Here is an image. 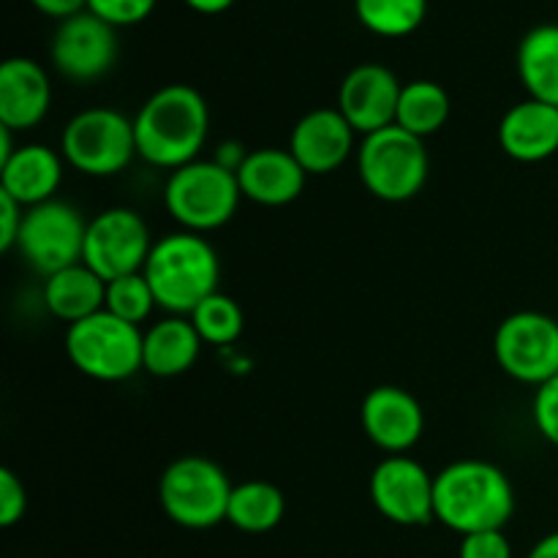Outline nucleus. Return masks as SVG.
Returning <instances> with one entry per match:
<instances>
[{
    "instance_id": "f257e3e1",
    "label": "nucleus",
    "mask_w": 558,
    "mask_h": 558,
    "mask_svg": "<svg viewBox=\"0 0 558 558\" xmlns=\"http://www.w3.org/2000/svg\"><path fill=\"white\" fill-rule=\"evenodd\" d=\"M210 134V109L191 85H163L147 98L134 118L136 153L158 169L196 161Z\"/></svg>"
},
{
    "instance_id": "f3484780",
    "label": "nucleus",
    "mask_w": 558,
    "mask_h": 558,
    "mask_svg": "<svg viewBox=\"0 0 558 558\" xmlns=\"http://www.w3.org/2000/svg\"><path fill=\"white\" fill-rule=\"evenodd\" d=\"M52 85L44 65L33 58H9L0 65V125L31 131L47 118Z\"/></svg>"
},
{
    "instance_id": "b1692460",
    "label": "nucleus",
    "mask_w": 558,
    "mask_h": 558,
    "mask_svg": "<svg viewBox=\"0 0 558 558\" xmlns=\"http://www.w3.org/2000/svg\"><path fill=\"white\" fill-rule=\"evenodd\" d=\"M287 515V499L278 485L267 480H245L234 485L227 521L245 534H267Z\"/></svg>"
},
{
    "instance_id": "c756f323",
    "label": "nucleus",
    "mask_w": 558,
    "mask_h": 558,
    "mask_svg": "<svg viewBox=\"0 0 558 558\" xmlns=\"http://www.w3.org/2000/svg\"><path fill=\"white\" fill-rule=\"evenodd\" d=\"M532 417L539 436L558 447V376L537 387L532 401Z\"/></svg>"
},
{
    "instance_id": "39448f33",
    "label": "nucleus",
    "mask_w": 558,
    "mask_h": 558,
    "mask_svg": "<svg viewBox=\"0 0 558 558\" xmlns=\"http://www.w3.org/2000/svg\"><path fill=\"white\" fill-rule=\"evenodd\" d=\"M425 140L390 125L363 136L357 147V174L371 196L390 205L414 199L428 180Z\"/></svg>"
},
{
    "instance_id": "cd10ccee",
    "label": "nucleus",
    "mask_w": 558,
    "mask_h": 558,
    "mask_svg": "<svg viewBox=\"0 0 558 558\" xmlns=\"http://www.w3.org/2000/svg\"><path fill=\"white\" fill-rule=\"evenodd\" d=\"M156 305V294H153L145 272H131V276L114 278V281L107 283L104 308L118 316V319L129 322V325L140 327L142 322L150 319Z\"/></svg>"
},
{
    "instance_id": "aec40b11",
    "label": "nucleus",
    "mask_w": 558,
    "mask_h": 558,
    "mask_svg": "<svg viewBox=\"0 0 558 558\" xmlns=\"http://www.w3.org/2000/svg\"><path fill=\"white\" fill-rule=\"evenodd\" d=\"M63 180V156L47 145H20L9 161L0 163V191L22 207L54 199Z\"/></svg>"
},
{
    "instance_id": "4be33fe9",
    "label": "nucleus",
    "mask_w": 558,
    "mask_h": 558,
    "mask_svg": "<svg viewBox=\"0 0 558 558\" xmlns=\"http://www.w3.org/2000/svg\"><path fill=\"white\" fill-rule=\"evenodd\" d=\"M104 300H107V281L96 276L85 262L44 278V305L54 319L65 325H76L104 311Z\"/></svg>"
},
{
    "instance_id": "2f4dec72",
    "label": "nucleus",
    "mask_w": 558,
    "mask_h": 558,
    "mask_svg": "<svg viewBox=\"0 0 558 558\" xmlns=\"http://www.w3.org/2000/svg\"><path fill=\"white\" fill-rule=\"evenodd\" d=\"M458 558H512V545L507 539L505 529L494 532H474L461 537Z\"/></svg>"
},
{
    "instance_id": "72a5a7b5",
    "label": "nucleus",
    "mask_w": 558,
    "mask_h": 558,
    "mask_svg": "<svg viewBox=\"0 0 558 558\" xmlns=\"http://www.w3.org/2000/svg\"><path fill=\"white\" fill-rule=\"evenodd\" d=\"M31 3L33 9L41 11L44 16H52V20L60 22L87 11V0H31Z\"/></svg>"
},
{
    "instance_id": "6e6552de",
    "label": "nucleus",
    "mask_w": 558,
    "mask_h": 558,
    "mask_svg": "<svg viewBox=\"0 0 558 558\" xmlns=\"http://www.w3.org/2000/svg\"><path fill=\"white\" fill-rule=\"evenodd\" d=\"M60 156L87 178L120 174L136 153L134 120L109 107H90L76 112L60 136Z\"/></svg>"
},
{
    "instance_id": "c85d7f7f",
    "label": "nucleus",
    "mask_w": 558,
    "mask_h": 558,
    "mask_svg": "<svg viewBox=\"0 0 558 558\" xmlns=\"http://www.w3.org/2000/svg\"><path fill=\"white\" fill-rule=\"evenodd\" d=\"M158 0H87V11L112 27L140 25L156 11Z\"/></svg>"
},
{
    "instance_id": "5701e85b",
    "label": "nucleus",
    "mask_w": 558,
    "mask_h": 558,
    "mask_svg": "<svg viewBox=\"0 0 558 558\" xmlns=\"http://www.w3.org/2000/svg\"><path fill=\"white\" fill-rule=\"evenodd\" d=\"M518 76L529 98L558 107V25L532 27L518 44Z\"/></svg>"
},
{
    "instance_id": "4468645a",
    "label": "nucleus",
    "mask_w": 558,
    "mask_h": 558,
    "mask_svg": "<svg viewBox=\"0 0 558 558\" xmlns=\"http://www.w3.org/2000/svg\"><path fill=\"white\" fill-rule=\"evenodd\" d=\"M401 82L387 65L360 63L343 76L338 87V112L360 136L396 125Z\"/></svg>"
},
{
    "instance_id": "473e14b6",
    "label": "nucleus",
    "mask_w": 558,
    "mask_h": 558,
    "mask_svg": "<svg viewBox=\"0 0 558 558\" xmlns=\"http://www.w3.org/2000/svg\"><path fill=\"white\" fill-rule=\"evenodd\" d=\"M22 218H25V207L0 191V251H3V254H9L11 248H16Z\"/></svg>"
},
{
    "instance_id": "393cba45",
    "label": "nucleus",
    "mask_w": 558,
    "mask_h": 558,
    "mask_svg": "<svg viewBox=\"0 0 558 558\" xmlns=\"http://www.w3.org/2000/svg\"><path fill=\"white\" fill-rule=\"evenodd\" d=\"M447 120H450V96L439 82L414 80L401 87L396 125L420 140H428L445 129Z\"/></svg>"
},
{
    "instance_id": "7c9ffc66",
    "label": "nucleus",
    "mask_w": 558,
    "mask_h": 558,
    "mask_svg": "<svg viewBox=\"0 0 558 558\" xmlns=\"http://www.w3.org/2000/svg\"><path fill=\"white\" fill-rule=\"evenodd\" d=\"M27 488L9 466L0 469V526L11 529L25 518Z\"/></svg>"
},
{
    "instance_id": "423d86ee",
    "label": "nucleus",
    "mask_w": 558,
    "mask_h": 558,
    "mask_svg": "<svg viewBox=\"0 0 558 558\" xmlns=\"http://www.w3.org/2000/svg\"><path fill=\"white\" fill-rule=\"evenodd\" d=\"M232 488L227 472L205 456L174 458L161 474L158 499L178 526L205 532L227 521Z\"/></svg>"
},
{
    "instance_id": "f8f14e48",
    "label": "nucleus",
    "mask_w": 558,
    "mask_h": 558,
    "mask_svg": "<svg viewBox=\"0 0 558 558\" xmlns=\"http://www.w3.org/2000/svg\"><path fill=\"white\" fill-rule=\"evenodd\" d=\"M436 477L409 456H387L371 472V501L376 512L398 526H428L434 515Z\"/></svg>"
},
{
    "instance_id": "20e7f679",
    "label": "nucleus",
    "mask_w": 558,
    "mask_h": 558,
    "mask_svg": "<svg viewBox=\"0 0 558 558\" xmlns=\"http://www.w3.org/2000/svg\"><path fill=\"white\" fill-rule=\"evenodd\" d=\"M243 191L238 174L218 161H196L174 169L163 185V207L185 232H216L238 213Z\"/></svg>"
},
{
    "instance_id": "6ab92c4d",
    "label": "nucleus",
    "mask_w": 558,
    "mask_h": 558,
    "mask_svg": "<svg viewBox=\"0 0 558 558\" xmlns=\"http://www.w3.org/2000/svg\"><path fill=\"white\" fill-rule=\"evenodd\" d=\"M499 145L521 163H537L558 153V107L526 98L505 112L499 123Z\"/></svg>"
},
{
    "instance_id": "ddd939ff",
    "label": "nucleus",
    "mask_w": 558,
    "mask_h": 558,
    "mask_svg": "<svg viewBox=\"0 0 558 558\" xmlns=\"http://www.w3.org/2000/svg\"><path fill=\"white\" fill-rule=\"evenodd\" d=\"M118 27L90 11L69 16L52 36V65L71 82H96L109 74L118 60Z\"/></svg>"
},
{
    "instance_id": "7ed1b4c3",
    "label": "nucleus",
    "mask_w": 558,
    "mask_h": 558,
    "mask_svg": "<svg viewBox=\"0 0 558 558\" xmlns=\"http://www.w3.org/2000/svg\"><path fill=\"white\" fill-rule=\"evenodd\" d=\"M142 272L156 294L158 308L172 316H191L202 300L218 292L221 262L202 234L183 229L153 243Z\"/></svg>"
},
{
    "instance_id": "a878e982",
    "label": "nucleus",
    "mask_w": 558,
    "mask_h": 558,
    "mask_svg": "<svg viewBox=\"0 0 558 558\" xmlns=\"http://www.w3.org/2000/svg\"><path fill=\"white\" fill-rule=\"evenodd\" d=\"M360 25L381 38L412 36L428 14V0H354Z\"/></svg>"
},
{
    "instance_id": "bb28decb",
    "label": "nucleus",
    "mask_w": 558,
    "mask_h": 558,
    "mask_svg": "<svg viewBox=\"0 0 558 558\" xmlns=\"http://www.w3.org/2000/svg\"><path fill=\"white\" fill-rule=\"evenodd\" d=\"M189 319L199 332L202 343H210V347H229L243 336L245 327L240 303L223 292H213L210 298L202 300Z\"/></svg>"
},
{
    "instance_id": "2eb2a0df",
    "label": "nucleus",
    "mask_w": 558,
    "mask_h": 558,
    "mask_svg": "<svg viewBox=\"0 0 558 558\" xmlns=\"http://www.w3.org/2000/svg\"><path fill=\"white\" fill-rule=\"evenodd\" d=\"M360 425L371 445L387 456H407L425 430V412L417 398L396 385L374 387L360 407Z\"/></svg>"
},
{
    "instance_id": "f03ea898",
    "label": "nucleus",
    "mask_w": 558,
    "mask_h": 558,
    "mask_svg": "<svg viewBox=\"0 0 558 558\" xmlns=\"http://www.w3.org/2000/svg\"><path fill=\"white\" fill-rule=\"evenodd\" d=\"M515 512V490L496 463L463 458L436 474L434 515L450 532L466 534L505 529Z\"/></svg>"
},
{
    "instance_id": "dca6fc26",
    "label": "nucleus",
    "mask_w": 558,
    "mask_h": 558,
    "mask_svg": "<svg viewBox=\"0 0 558 558\" xmlns=\"http://www.w3.org/2000/svg\"><path fill=\"white\" fill-rule=\"evenodd\" d=\"M357 131L338 112V107L311 109L294 123L289 153L308 174H330L341 169L354 153Z\"/></svg>"
},
{
    "instance_id": "9b49d317",
    "label": "nucleus",
    "mask_w": 558,
    "mask_h": 558,
    "mask_svg": "<svg viewBox=\"0 0 558 558\" xmlns=\"http://www.w3.org/2000/svg\"><path fill=\"white\" fill-rule=\"evenodd\" d=\"M153 243L145 218L131 207H109L87 221L82 262L104 281L145 270Z\"/></svg>"
},
{
    "instance_id": "412c9836",
    "label": "nucleus",
    "mask_w": 558,
    "mask_h": 558,
    "mask_svg": "<svg viewBox=\"0 0 558 558\" xmlns=\"http://www.w3.org/2000/svg\"><path fill=\"white\" fill-rule=\"evenodd\" d=\"M202 338L189 316H167L145 332L142 371L158 379L189 374L202 354Z\"/></svg>"
},
{
    "instance_id": "1a4fd4ad",
    "label": "nucleus",
    "mask_w": 558,
    "mask_h": 558,
    "mask_svg": "<svg viewBox=\"0 0 558 558\" xmlns=\"http://www.w3.org/2000/svg\"><path fill=\"white\" fill-rule=\"evenodd\" d=\"M85 234L87 221L74 205L49 199L44 205L25 207L16 248L38 276L47 278L65 267L80 265Z\"/></svg>"
},
{
    "instance_id": "f704fd0d",
    "label": "nucleus",
    "mask_w": 558,
    "mask_h": 558,
    "mask_svg": "<svg viewBox=\"0 0 558 558\" xmlns=\"http://www.w3.org/2000/svg\"><path fill=\"white\" fill-rule=\"evenodd\" d=\"M183 3L189 5V9H194L196 14L213 16V14H223V11H229L238 0H183Z\"/></svg>"
},
{
    "instance_id": "c9c22d12",
    "label": "nucleus",
    "mask_w": 558,
    "mask_h": 558,
    "mask_svg": "<svg viewBox=\"0 0 558 558\" xmlns=\"http://www.w3.org/2000/svg\"><path fill=\"white\" fill-rule=\"evenodd\" d=\"M526 558H558V532L539 539V543L529 550Z\"/></svg>"
},
{
    "instance_id": "0eeeda50",
    "label": "nucleus",
    "mask_w": 558,
    "mask_h": 558,
    "mask_svg": "<svg viewBox=\"0 0 558 558\" xmlns=\"http://www.w3.org/2000/svg\"><path fill=\"white\" fill-rule=\"evenodd\" d=\"M145 332L107 308L65 327V354L87 379L125 381L142 371Z\"/></svg>"
},
{
    "instance_id": "9d476101",
    "label": "nucleus",
    "mask_w": 558,
    "mask_h": 558,
    "mask_svg": "<svg viewBox=\"0 0 558 558\" xmlns=\"http://www.w3.org/2000/svg\"><path fill=\"white\" fill-rule=\"evenodd\" d=\"M499 368L521 385L539 387L558 376V322L539 311L507 316L494 336Z\"/></svg>"
},
{
    "instance_id": "a211bd4d",
    "label": "nucleus",
    "mask_w": 558,
    "mask_h": 558,
    "mask_svg": "<svg viewBox=\"0 0 558 558\" xmlns=\"http://www.w3.org/2000/svg\"><path fill=\"white\" fill-rule=\"evenodd\" d=\"M308 172L298 163V158L281 147H259L245 156L238 169V183L243 199L265 207L292 205L305 189Z\"/></svg>"
}]
</instances>
